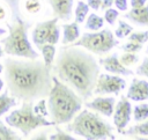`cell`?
Listing matches in <instances>:
<instances>
[{
    "instance_id": "cell-17",
    "label": "cell",
    "mask_w": 148,
    "mask_h": 140,
    "mask_svg": "<svg viewBox=\"0 0 148 140\" xmlns=\"http://www.w3.org/2000/svg\"><path fill=\"white\" fill-rule=\"evenodd\" d=\"M18 105V101L16 97L9 94L8 89H6L2 94H0V117L7 113L9 110Z\"/></svg>"
},
{
    "instance_id": "cell-23",
    "label": "cell",
    "mask_w": 148,
    "mask_h": 140,
    "mask_svg": "<svg viewBox=\"0 0 148 140\" xmlns=\"http://www.w3.org/2000/svg\"><path fill=\"white\" fill-rule=\"evenodd\" d=\"M133 31V27L131 24H128L126 21L124 20H119L118 22V27L117 29L114 30V36L118 38V39H123V38H126L128 37V35Z\"/></svg>"
},
{
    "instance_id": "cell-19",
    "label": "cell",
    "mask_w": 148,
    "mask_h": 140,
    "mask_svg": "<svg viewBox=\"0 0 148 140\" xmlns=\"http://www.w3.org/2000/svg\"><path fill=\"white\" fill-rule=\"evenodd\" d=\"M103 25H104V17L97 15L96 13L88 14L87 20H86V25H84L87 30L97 31V30H101Z\"/></svg>"
},
{
    "instance_id": "cell-15",
    "label": "cell",
    "mask_w": 148,
    "mask_h": 140,
    "mask_svg": "<svg viewBox=\"0 0 148 140\" xmlns=\"http://www.w3.org/2000/svg\"><path fill=\"white\" fill-rule=\"evenodd\" d=\"M124 17L140 27H148V5L139 8H132L124 15Z\"/></svg>"
},
{
    "instance_id": "cell-20",
    "label": "cell",
    "mask_w": 148,
    "mask_h": 140,
    "mask_svg": "<svg viewBox=\"0 0 148 140\" xmlns=\"http://www.w3.org/2000/svg\"><path fill=\"white\" fill-rule=\"evenodd\" d=\"M124 135H148V119L138 123L134 126H131L128 130L121 132Z\"/></svg>"
},
{
    "instance_id": "cell-10",
    "label": "cell",
    "mask_w": 148,
    "mask_h": 140,
    "mask_svg": "<svg viewBox=\"0 0 148 140\" xmlns=\"http://www.w3.org/2000/svg\"><path fill=\"white\" fill-rule=\"evenodd\" d=\"M58 17L54 16L51 20L47 21H43L36 24V27L34 28L32 32H31V38H32V43L35 44L36 47H39L40 45L47 43V38L52 31V29L56 27L57 22H58Z\"/></svg>"
},
{
    "instance_id": "cell-36",
    "label": "cell",
    "mask_w": 148,
    "mask_h": 140,
    "mask_svg": "<svg viewBox=\"0 0 148 140\" xmlns=\"http://www.w3.org/2000/svg\"><path fill=\"white\" fill-rule=\"evenodd\" d=\"M87 3L89 6V8L94 9V10H98V9H101L102 0H87Z\"/></svg>"
},
{
    "instance_id": "cell-32",
    "label": "cell",
    "mask_w": 148,
    "mask_h": 140,
    "mask_svg": "<svg viewBox=\"0 0 148 140\" xmlns=\"http://www.w3.org/2000/svg\"><path fill=\"white\" fill-rule=\"evenodd\" d=\"M59 38H60V28H59L58 24H56V27L52 29V31H51V34L47 38V43L56 45L59 42Z\"/></svg>"
},
{
    "instance_id": "cell-1",
    "label": "cell",
    "mask_w": 148,
    "mask_h": 140,
    "mask_svg": "<svg viewBox=\"0 0 148 140\" xmlns=\"http://www.w3.org/2000/svg\"><path fill=\"white\" fill-rule=\"evenodd\" d=\"M51 71L44 61L9 56L3 60V74L10 95L21 101L46 97L52 88Z\"/></svg>"
},
{
    "instance_id": "cell-9",
    "label": "cell",
    "mask_w": 148,
    "mask_h": 140,
    "mask_svg": "<svg viewBox=\"0 0 148 140\" xmlns=\"http://www.w3.org/2000/svg\"><path fill=\"white\" fill-rule=\"evenodd\" d=\"M112 116H113V124L118 133H121L125 130V127L128 125L132 116V104L126 96H121V98L118 101V103L114 106Z\"/></svg>"
},
{
    "instance_id": "cell-6",
    "label": "cell",
    "mask_w": 148,
    "mask_h": 140,
    "mask_svg": "<svg viewBox=\"0 0 148 140\" xmlns=\"http://www.w3.org/2000/svg\"><path fill=\"white\" fill-rule=\"evenodd\" d=\"M34 102L35 101H22L21 108L13 110L5 118V121L8 126L21 131L24 137H28L34 130L38 127L56 125L52 120H49L44 116L34 111Z\"/></svg>"
},
{
    "instance_id": "cell-35",
    "label": "cell",
    "mask_w": 148,
    "mask_h": 140,
    "mask_svg": "<svg viewBox=\"0 0 148 140\" xmlns=\"http://www.w3.org/2000/svg\"><path fill=\"white\" fill-rule=\"evenodd\" d=\"M113 5L116 6V8L120 12H126L128 8V2L127 0H114Z\"/></svg>"
},
{
    "instance_id": "cell-41",
    "label": "cell",
    "mask_w": 148,
    "mask_h": 140,
    "mask_svg": "<svg viewBox=\"0 0 148 140\" xmlns=\"http://www.w3.org/2000/svg\"><path fill=\"white\" fill-rule=\"evenodd\" d=\"M3 34H7V30L5 28H0V35H3Z\"/></svg>"
},
{
    "instance_id": "cell-14",
    "label": "cell",
    "mask_w": 148,
    "mask_h": 140,
    "mask_svg": "<svg viewBox=\"0 0 148 140\" xmlns=\"http://www.w3.org/2000/svg\"><path fill=\"white\" fill-rule=\"evenodd\" d=\"M53 15L64 22H68L73 16L74 0H47Z\"/></svg>"
},
{
    "instance_id": "cell-34",
    "label": "cell",
    "mask_w": 148,
    "mask_h": 140,
    "mask_svg": "<svg viewBox=\"0 0 148 140\" xmlns=\"http://www.w3.org/2000/svg\"><path fill=\"white\" fill-rule=\"evenodd\" d=\"M3 1L8 5L9 9H10V13L21 12V9H20V1L21 0H3Z\"/></svg>"
},
{
    "instance_id": "cell-33",
    "label": "cell",
    "mask_w": 148,
    "mask_h": 140,
    "mask_svg": "<svg viewBox=\"0 0 148 140\" xmlns=\"http://www.w3.org/2000/svg\"><path fill=\"white\" fill-rule=\"evenodd\" d=\"M135 73L140 76H143V78H147L148 79V58H145L141 64L138 66Z\"/></svg>"
},
{
    "instance_id": "cell-13",
    "label": "cell",
    "mask_w": 148,
    "mask_h": 140,
    "mask_svg": "<svg viewBox=\"0 0 148 140\" xmlns=\"http://www.w3.org/2000/svg\"><path fill=\"white\" fill-rule=\"evenodd\" d=\"M126 97L134 102L148 101V82L134 78L127 89Z\"/></svg>"
},
{
    "instance_id": "cell-38",
    "label": "cell",
    "mask_w": 148,
    "mask_h": 140,
    "mask_svg": "<svg viewBox=\"0 0 148 140\" xmlns=\"http://www.w3.org/2000/svg\"><path fill=\"white\" fill-rule=\"evenodd\" d=\"M114 0H102V5H101V9L105 10L106 8H110L113 5Z\"/></svg>"
},
{
    "instance_id": "cell-24",
    "label": "cell",
    "mask_w": 148,
    "mask_h": 140,
    "mask_svg": "<svg viewBox=\"0 0 148 140\" xmlns=\"http://www.w3.org/2000/svg\"><path fill=\"white\" fill-rule=\"evenodd\" d=\"M17 139H21V137H18L15 131L6 126L5 123L0 120V140H17Z\"/></svg>"
},
{
    "instance_id": "cell-16",
    "label": "cell",
    "mask_w": 148,
    "mask_h": 140,
    "mask_svg": "<svg viewBox=\"0 0 148 140\" xmlns=\"http://www.w3.org/2000/svg\"><path fill=\"white\" fill-rule=\"evenodd\" d=\"M79 37H80L79 23L73 22V23H64L62 24V40L61 42L64 45L75 42L76 39H79Z\"/></svg>"
},
{
    "instance_id": "cell-42",
    "label": "cell",
    "mask_w": 148,
    "mask_h": 140,
    "mask_svg": "<svg viewBox=\"0 0 148 140\" xmlns=\"http://www.w3.org/2000/svg\"><path fill=\"white\" fill-rule=\"evenodd\" d=\"M3 53H5V52H3V49H2V46L0 45V58L3 56Z\"/></svg>"
},
{
    "instance_id": "cell-3",
    "label": "cell",
    "mask_w": 148,
    "mask_h": 140,
    "mask_svg": "<svg viewBox=\"0 0 148 140\" xmlns=\"http://www.w3.org/2000/svg\"><path fill=\"white\" fill-rule=\"evenodd\" d=\"M47 96L49 116L56 125L68 124L82 108V98L56 75H52V88Z\"/></svg>"
},
{
    "instance_id": "cell-2",
    "label": "cell",
    "mask_w": 148,
    "mask_h": 140,
    "mask_svg": "<svg viewBox=\"0 0 148 140\" xmlns=\"http://www.w3.org/2000/svg\"><path fill=\"white\" fill-rule=\"evenodd\" d=\"M52 68L57 78L82 100L92 96L99 75V62L90 51L73 44L64 45L59 49Z\"/></svg>"
},
{
    "instance_id": "cell-27",
    "label": "cell",
    "mask_w": 148,
    "mask_h": 140,
    "mask_svg": "<svg viewBox=\"0 0 148 140\" xmlns=\"http://www.w3.org/2000/svg\"><path fill=\"white\" fill-rule=\"evenodd\" d=\"M118 16H119V10L117 8L114 9V8L110 7V8H106L104 12V21H106L110 25H113V23L118 19Z\"/></svg>"
},
{
    "instance_id": "cell-31",
    "label": "cell",
    "mask_w": 148,
    "mask_h": 140,
    "mask_svg": "<svg viewBox=\"0 0 148 140\" xmlns=\"http://www.w3.org/2000/svg\"><path fill=\"white\" fill-rule=\"evenodd\" d=\"M49 139L50 140H74V137L69 135L68 133H66L57 127V132L54 134H51L49 137Z\"/></svg>"
},
{
    "instance_id": "cell-29",
    "label": "cell",
    "mask_w": 148,
    "mask_h": 140,
    "mask_svg": "<svg viewBox=\"0 0 148 140\" xmlns=\"http://www.w3.org/2000/svg\"><path fill=\"white\" fill-rule=\"evenodd\" d=\"M24 7H25L27 12H29L31 14H36L42 9V3L39 0H25Z\"/></svg>"
},
{
    "instance_id": "cell-37",
    "label": "cell",
    "mask_w": 148,
    "mask_h": 140,
    "mask_svg": "<svg viewBox=\"0 0 148 140\" xmlns=\"http://www.w3.org/2000/svg\"><path fill=\"white\" fill-rule=\"evenodd\" d=\"M148 0H130V3L132 6V8H139V7H142L146 5Z\"/></svg>"
},
{
    "instance_id": "cell-40",
    "label": "cell",
    "mask_w": 148,
    "mask_h": 140,
    "mask_svg": "<svg viewBox=\"0 0 148 140\" xmlns=\"http://www.w3.org/2000/svg\"><path fill=\"white\" fill-rule=\"evenodd\" d=\"M3 86H5V81H3V80L0 78V91L3 89Z\"/></svg>"
},
{
    "instance_id": "cell-12",
    "label": "cell",
    "mask_w": 148,
    "mask_h": 140,
    "mask_svg": "<svg viewBox=\"0 0 148 140\" xmlns=\"http://www.w3.org/2000/svg\"><path fill=\"white\" fill-rule=\"evenodd\" d=\"M116 98L113 96H98L91 102H86L84 105L94 111L99 112L105 117H111L114 110Z\"/></svg>"
},
{
    "instance_id": "cell-8",
    "label": "cell",
    "mask_w": 148,
    "mask_h": 140,
    "mask_svg": "<svg viewBox=\"0 0 148 140\" xmlns=\"http://www.w3.org/2000/svg\"><path fill=\"white\" fill-rule=\"evenodd\" d=\"M126 88V81L120 75L116 74H106V73H99L95 88L94 94L95 95H119L124 89Z\"/></svg>"
},
{
    "instance_id": "cell-43",
    "label": "cell",
    "mask_w": 148,
    "mask_h": 140,
    "mask_svg": "<svg viewBox=\"0 0 148 140\" xmlns=\"http://www.w3.org/2000/svg\"><path fill=\"white\" fill-rule=\"evenodd\" d=\"M3 72V64H0V74Z\"/></svg>"
},
{
    "instance_id": "cell-4",
    "label": "cell",
    "mask_w": 148,
    "mask_h": 140,
    "mask_svg": "<svg viewBox=\"0 0 148 140\" xmlns=\"http://www.w3.org/2000/svg\"><path fill=\"white\" fill-rule=\"evenodd\" d=\"M6 27L8 29V35L0 39L5 53L27 59L39 58V53L32 47L28 38L27 32L30 28V23L24 19L21 12L12 13L10 22H7Z\"/></svg>"
},
{
    "instance_id": "cell-5",
    "label": "cell",
    "mask_w": 148,
    "mask_h": 140,
    "mask_svg": "<svg viewBox=\"0 0 148 140\" xmlns=\"http://www.w3.org/2000/svg\"><path fill=\"white\" fill-rule=\"evenodd\" d=\"M67 131L87 140H105L116 139L112 132V126L102 119L97 113L87 109L80 110L69 121Z\"/></svg>"
},
{
    "instance_id": "cell-11",
    "label": "cell",
    "mask_w": 148,
    "mask_h": 140,
    "mask_svg": "<svg viewBox=\"0 0 148 140\" xmlns=\"http://www.w3.org/2000/svg\"><path fill=\"white\" fill-rule=\"evenodd\" d=\"M99 64L103 66V68L111 74H116V75H120V76H130L133 75V71H131L128 67L124 66L118 57L117 52H113L112 54L105 57V58H101Z\"/></svg>"
},
{
    "instance_id": "cell-25",
    "label": "cell",
    "mask_w": 148,
    "mask_h": 140,
    "mask_svg": "<svg viewBox=\"0 0 148 140\" xmlns=\"http://www.w3.org/2000/svg\"><path fill=\"white\" fill-rule=\"evenodd\" d=\"M120 62L126 66V67H131L133 65H135L138 61H139V57L135 54V53H132V52H124L120 58H119Z\"/></svg>"
},
{
    "instance_id": "cell-26",
    "label": "cell",
    "mask_w": 148,
    "mask_h": 140,
    "mask_svg": "<svg viewBox=\"0 0 148 140\" xmlns=\"http://www.w3.org/2000/svg\"><path fill=\"white\" fill-rule=\"evenodd\" d=\"M128 40L132 42H136L140 44H145L148 40V31H136V32H131L128 35Z\"/></svg>"
},
{
    "instance_id": "cell-22",
    "label": "cell",
    "mask_w": 148,
    "mask_h": 140,
    "mask_svg": "<svg viewBox=\"0 0 148 140\" xmlns=\"http://www.w3.org/2000/svg\"><path fill=\"white\" fill-rule=\"evenodd\" d=\"M133 119L136 123L148 119V103L136 104L133 109Z\"/></svg>"
},
{
    "instance_id": "cell-21",
    "label": "cell",
    "mask_w": 148,
    "mask_h": 140,
    "mask_svg": "<svg viewBox=\"0 0 148 140\" xmlns=\"http://www.w3.org/2000/svg\"><path fill=\"white\" fill-rule=\"evenodd\" d=\"M89 14V6L87 2L79 0L74 10V17H75V22L76 23H83L84 20L87 19Z\"/></svg>"
},
{
    "instance_id": "cell-18",
    "label": "cell",
    "mask_w": 148,
    "mask_h": 140,
    "mask_svg": "<svg viewBox=\"0 0 148 140\" xmlns=\"http://www.w3.org/2000/svg\"><path fill=\"white\" fill-rule=\"evenodd\" d=\"M40 51V54L43 57V61L45 64V66L51 71L52 69V65L54 62V57H56V46L53 44H49L45 43L43 45H40L39 47H37Z\"/></svg>"
},
{
    "instance_id": "cell-28",
    "label": "cell",
    "mask_w": 148,
    "mask_h": 140,
    "mask_svg": "<svg viewBox=\"0 0 148 140\" xmlns=\"http://www.w3.org/2000/svg\"><path fill=\"white\" fill-rule=\"evenodd\" d=\"M143 47L142 44L140 43H136V42H132V40H128L127 43L123 44L121 45V50L125 51V52H132V53H136L139 51H141Z\"/></svg>"
},
{
    "instance_id": "cell-7",
    "label": "cell",
    "mask_w": 148,
    "mask_h": 140,
    "mask_svg": "<svg viewBox=\"0 0 148 140\" xmlns=\"http://www.w3.org/2000/svg\"><path fill=\"white\" fill-rule=\"evenodd\" d=\"M118 39H116L114 34L110 29H102L97 31L84 32L81 37H79V39L74 42L73 45L82 46L91 53L101 56L110 52L118 45Z\"/></svg>"
},
{
    "instance_id": "cell-39",
    "label": "cell",
    "mask_w": 148,
    "mask_h": 140,
    "mask_svg": "<svg viewBox=\"0 0 148 140\" xmlns=\"http://www.w3.org/2000/svg\"><path fill=\"white\" fill-rule=\"evenodd\" d=\"M6 17V10L2 6H0V21H2Z\"/></svg>"
},
{
    "instance_id": "cell-44",
    "label": "cell",
    "mask_w": 148,
    "mask_h": 140,
    "mask_svg": "<svg viewBox=\"0 0 148 140\" xmlns=\"http://www.w3.org/2000/svg\"><path fill=\"white\" fill-rule=\"evenodd\" d=\"M146 51H147V54H148V46H147V50Z\"/></svg>"
},
{
    "instance_id": "cell-30",
    "label": "cell",
    "mask_w": 148,
    "mask_h": 140,
    "mask_svg": "<svg viewBox=\"0 0 148 140\" xmlns=\"http://www.w3.org/2000/svg\"><path fill=\"white\" fill-rule=\"evenodd\" d=\"M34 111L38 115H42L44 117H46L49 115V111L46 110V101L45 97L37 100V104H34Z\"/></svg>"
}]
</instances>
